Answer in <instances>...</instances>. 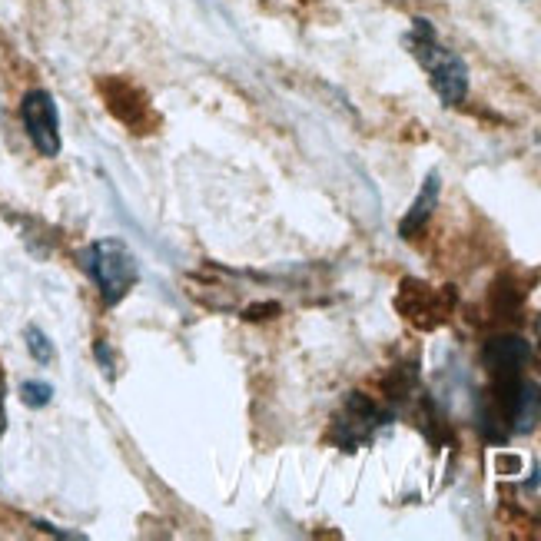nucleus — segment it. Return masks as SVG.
I'll list each match as a JSON object with an SVG mask.
<instances>
[{
    "label": "nucleus",
    "mask_w": 541,
    "mask_h": 541,
    "mask_svg": "<svg viewBox=\"0 0 541 541\" xmlns=\"http://www.w3.org/2000/svg\"><path fill=\"white\" fill-rule=\"evenodd\" d=\"M54 399V386L44 379H27L24 386H20V402L27 405V409H44Z\"/></svg>",
    "instance_id": "obj_11"
},
{
    "label": "nucleus",
    "mask_w": 541,
    "mask_h": 541,
    "mask_svg": "<svg viewBox=\"0 0 541 541\" xmlns=\"http://www.w3.org/2000/svg\"><path fill=\"white\" fill-rule=\"evenodd\" d=\"M392 422H395V409L379 405L366 392H349L339 415L332 419L329 435L342 452H359L362 445H369L382 429H389Z\"/></svg>",
    "instance_id": "obj_3"
},
{
    "label": "nucleus",
    "mask_w": 541,
    "mask_h": 541,
    "mask_svg": "<svg viewBox=\"0 0 541 541\" xmlns=\"http://www.w3.org/2000/svg\"><path fill=\"white\" fill-rule=\"evenodd\" d=\"M80 259H83V269H87V276L93 279V286H97V293H100L107 309L120 306L123 299L130 296V289L140 283L137 256H133V249L117 236H107V239L90 243L80 253Z\"/></svg>",
    "instance_id": "obj_2"
},
{
    "label": "nucleus",
    "mask_w": 541,
    "mask_h": 541,
    "mask_svg": "<svg viewBox=\"0 0 541 541\" xmlns=\"http://www.w3.org/2000/svg\"><path fill=\"white\" fill-rule=\"evenodd\" d=\"M405 47L412 50V57L419 60L422 70L429 74L435 97H439L445 107H462L468 97V64L455 50L442 44L432 20L415 17L409 37H405Z\"/></svg>",
    "instance_id": "obj_1"
},
{
    "label": "nucleus",
    "mask_w": 541,
    "mask_h": 541,
    "mask_svg": "<svg viewBox=\"0 0 541 541\" xmlns=\"http://www.w3.org/2000/svg\"><path fill=\"white\" fill-rule=\"evenodd\" d=\"M439 196H442V173L432 170V173L422 180L419 196H415L412 206L405 210V216L399 220V236H402V239H415V236L425 230V223L432 220L435 206H439Z\"/></svg>",
    "instance_id": "obj_8"
},
{
    "label": "nucleus",
    "mask_w": 541,
    "mask_h": 541,
    "mask_svg": "<svg viewBox=\"0 0 541 541\" xmlns=\"http://www.w3.org/2000/svg\"><path fill=\"white\" fill-rule=\"evenodd\" d=\"M20 120H24L27 137L40 156H47V160L60 156V147H64V140H60V110L57 100L47 90L24 93V100H20Z\"/></svg>",
    "instance_id": "obj_5"
},
{
    "label": "nucleus",
    "mask_w": 541,
    "mask_h": 541,
    "mask_svg": "<svg viewBox=\"0 0 541 541\" xmlns=\"http://www.w3.org/2000/svg\"><path fill=\"white\" fill-rule=\"evenodd\" d=\"M522 303H525V289H518L512 276H498L492 283V309L502 312V316H512Z\"/></svg>",
    "instance_id": "obj_10"
},
{
    "label": "nucleus",
    "mask_w": 541,
    "mask_h": 541,
    "mask_svg": "<svg viewBox=\"0 0 541 541\" xmlns=\"http://www.w3.org/2000/svg\"><path fill=\"white\" fill-rule=\"evenodd\" d=\"M100 90H103V100H107L113 117H117L120 123H127V127H133L137 133H147L143 127H147V117H150V103L137 87H133V83L103 80Z\"/></svg>",
    "instance_id": "obj_7"
},
{
    "label": "nucleus",
    "mask_w": 541,
    "mask_h": 541,
    "mask_svg": "<svg viewBox=\"0 0 541 541\" xmlns=\"http://www.w3.org/2000/svg\"><path fill=\"white\" fill-rule=\"evenodd\" d=\"M535 332H538V339H541V316L535 319Z\"/></svg>",
    "instance_id": "obj_16"
},
{
    "label": "nucleus",
    "mask_w": 541,
    "mask_h": 541,
    "mask_svg": "<svg viewBox=\"0 0 541 541\" xmlns=\"http://www.w3.org/2000/svg\"><path fill=\"white\" fill-rule=\"evenodd\" d=\"M24 339H27V349H30V356H34L37 366H50V362H54V342L44 336V329L27 326Z\"/></svg>",
    "instance_id": "obj_12"
},
{
    "label": "nucleus",
    "mask_w": 541,
    "mask_h": 541,
    "mask_svg": "<svg viewBox=\"0 0 541 541\" xmlns=\"http://www.w3.org/2000/svg\"><path fill=\"white\" fill-rule=\"evenodd\" d=\"M382 389H386L389 402H412L415 389H419V362H402V366L389 369V376L382 379Z\"/></svg>",
    "instance_id": "obj_9"
},
{
    "label": "nucleus",
    "mask_w": 541,
    "mask_h": 541,
    "mask_svg": "<svg viewBox=\"0 0 541 541\" xmlns=\"http://www.w3.org/2000/svg\"><path fill=\"white\" fill-rule=\"evenodd\" d=\"M528 362H532V342L518 336V332H498V336L485 339L482 366L488 372V379H492V386L522 379Z\"/></svg>",
    "instance_id": "obj_6"
},
{
    "label": "nucleus",
    "mask_w": 541,
    "mask_h": 541,
    "mask_svg": "<svg viewBox=\"0 0 541 541\" xmlns=\"http://www.w3.org/2000/svg\"><path fill=\"white\" fill-rule=\"evenodd\" d=\"M455 303H459L455 286L435 289V286H425L422 279H402L399 293H395V309L402 312L405 322H412V326L422 332H432L439 329L442 322H449Z\"/></svg>",
    "instance_id": "obj_4"
},
{
    "label": "nucleus",
    "mask_w": 541,
    "mask_h": 541,
    "mask_svg": "<svg viewBox=\"0 0 541 541\" xmlns=\"http://www.w3.org/2000/svg\"><path fill=\"white\" fill-rule=\"evenodd\" d=\"M93 356H97L100 369H103V376H107V379H117V362H113V352H110L107 342H103V339L93 342Z\"/></svg>",
    "instance_id": "obj_14"
},
{
    "label": "nucleus",
    "mask_w": 541,
    "mask_h": 541,
    "mask_svg": "<svg viewBox=\"0 0 541 541\" xmlns=\"http://www.w3.org/2000/svg\"><path fill=\"white\" fill-rule=\"evenodd\" d=\"M283 312V306L276 303V299H269V303H253V306H246L243 309V319L246 322H266V319H273Z\"/></svg>",
    "instance_id": "obj_13"
},
{
    "label": "nucleus",
    "mask_w": 541,
    "mask_h": 541,
    "mask_svg": "<svg viewBox=\"0 0 541 541\" xmlns=\"http://www.w3.org/2000/svg\"><path fill=\"white\" fill-rule=\"evenodd\" d=\"M7 432V379L0 372V435Z\"/></svg>",
    "instance_id": "obj_15"
}]
</instances>
